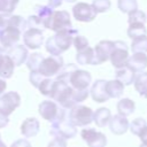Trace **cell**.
Wrapping results in <instances>:
<instances>
[{
    "label": "cell",
    "mask_w": 147,
    "mask_h": 147,
    "mask_svg": "<svg viewBox=\"0 0 147 147\" xmlns=\"http://www.w3.org/2000/svg\"><path fill=\"white\" fill-rule=\"evenodd\" d=\"M78 34V31L75 29H65L55 32L54 36L49 37L46 40L45 48L46 51L54 56H60L63 52L68 51L72 45L74 38Z\"/></svg>",
    "instance_id": "obj_1"
},
{
    "label": "cell",
    "mask_w": 147,
    "mask_h": 147,
    "mask_svg": "<svg viewBox=\"0 0 147 147\" xmlns=\"http://www.w3.org/2000/svg\"><path fill=\"white\" fill-rule=\"evenodd\" d=\"M38 111L44 119L51 122L52 124L59 123L68 116L65 109L61 106H57V103L52 100L41 101L38 107Z\"/></svg>",
    "instance_id": "obj_2"
},
{
    "label": "cell",
    "mask_w": 147,
    "mask_h": 147,
    "mask_svg": "<svg viewBox=\"0 0 147 147\" xmlns=\"http://www.w3.org/2000/svg\"><path fill=\"white\" fill-rule=\"evenodd\" d=\"M45 29H49L52 31H61L65 29H72L70 15L67 10H56L51 14V16L44 23Z\"/></svg>",
    "instance_id": "obj_3"
},
{
    "label": "cell",
    "mask_w": 147,
    "mask_h": 147,
    "mask_svg": "<svg viewBox=\"0 0 147 147\" xmlns=\"http://www.w3.org/2000/svg\"><path fill=\"white\" fill-rule=\"evenodd\" d=\"M93 110L83 105H76L74 106L69 111V121L75 126H85L93 122Z\"/></svg>",
    "instance_id": "obj_4"
},
{
    "label": "cell",
    "mask_w": 147,
    "mask_h": 147,
    "mask_svg": "<svg viewBox=\"0 0 147 147\" xmlns=\"http://www.w3.org/2000/svg\"><path fill=\"white\" fill-rule=\"evenodd\" d=\"M63 59L62 56H54V55H49L47 57L44 56L42 61L39 64L38 68V72L46 77V78H51L53 76H56L59 74V71L62 69L63 67Z\"/></svg>",
    "instance_id": "obj_5"
},
{
    "label": "cell",
    "mask_w": 147,
    "mask_h": 147,
    "mask_svg": "<svg viewBox=\"0 0 147 147\" xmlns=\"http://www.w3.org/2000/svg\"><path fill=\"white\" fill-rule=\"evenodd\" d=\"M22 31L11 25H7V28L0 33V54H7V52L17 45L21 39Z\"/></svg>",
    "instance_id": "obj_6"
},
{
    "label": "cell",
    "mask_w": 147,
    "mask_h": 147,
    "mask_svg": "<svg viewBox=\"0 0 147 147\" xmlns=\"http://www.w3.org/2000/svg\"><path fill=\"white\" fill-rule=\"evenodd\" d=\"M91 82H92L91 74L86 70H82L78 68L74 70L67 79V84H69L74 90H77V91L88 90Z\"/></svg>",
    "instance_id": "obj_7"
},
{
    "label": "cell",
    "mask_w": 147,
    "mask_h": 147,
    "mask_svg": "<svg viewBox=\"0 0 147 147\" xmlns=\"http://www.w3.org/2000/svg\"><path fill=\"white\" fill-rule=\"evenodd\" d=\"M49 134L53 137H57V138H62V139H71L77 134V129L76 126L69 121V117L67 116L63 121L52 124L51 130H49Z\"/></svg>",
    "instance_id": "obj_8"
},
{
    "label": "cell",
    "mask_w": 147,
    "mask_h": 147,
    "mask_svg": "<svg viewBox=\"0 0 147 147\" xmlns=\"http://www.w3.org/2000/svg\"><path fill=\"white\" fill-rule=\"evenodd\" d=\"M127 59H129V49H127L126 44L122 40L114 41V48L109 56L111 64L116 69H119L126 64Z\"/></svg>",
    "instance_id": "obj_9"
},
{
    "label": "cell",
    "mask_w": 147,
    "mask_h": 147,
    "mask_svg": "<svg viewBox=\"0 0 147 147\" xmlns=\"http://www.w3.org/2000/svg\"><path fill=\"white\" fill-rule=\"evenodd\" d=\"M21 105V96L17 92L10 91L0 94V113L9 116Z\"/></svg>",
    "instance_id": "obj_10"
},
{
    "label": "cell",
    "mask_w": 147,
    "mask_h": 147,
    "mask_svg": "<svg viewBox=\"0 0 147 147\" xmlns=\"http://www.w3.org/2000/svg\"><path fill=\"white\" fill-rule=\"evenodd\" d=\"M114 48V41L111 40H101L93 48V62L92 65L101 64L109 60L110 53Z\"/></svg>",
    "instance_id": "obj_11"
},
{
    "label": "cell",
    "mask_w": 147,
    "mask_h": 147,
    "mask_svg": "<svg viewBox=\"0 0 147 147\" xmlns=\"http://www.w3.org/2000/svg\"><path fill=\"white\" fill-rule=\"evenodd\" d=\"M96 14L98 13L92 7V5L86 2H78L72 8V15L79 22H92L96 17Z\"/></svg>",
    "instance_id": "obj_12"
},
{
    "label": "cell",
    "mask_w": 147,
    "mask_h": 147,
    "mask_svg": "<svg viewBox=\"0 0 147 147\" xmlns=\"http://www.w3.org/2000/svg\"><path fill=\"white\" fill-rule=\"evenodd\" d=\"M23 42L26 48L38 49L44 42L42 30L36 28H28L23 32Z\"/></svg>",
    "instance_id": "obj_13"
},
{
    "label": "cell",
    "mask_w": 147,
    "mask_h": 147,
    "mask_svg": "<svg viewBox=\"0 0 147 147\" xmlns=\"http://www.w3.org/2000/svg\"><path fill=\"white\" fill-rule=\"evenodd\" d=\"M80 136L86 141L88 147H106L107 145L106 136L94 129H83Z\"/></svg>",
    "instance_id": "obj_14"
},
{
    "label": "cell",
    "mask_w": 147,
    "mask_h": 147,
    "mask_svg": "<svg viewBox=\"0 0 147 147\" xmlns=\"http://www.w3.org/2000/svg\"><path fill=\"white\" fill-rule=\"evenodd\" d=\"M106 80L103 79H96L92 87H91V96L92 99L95 101V102H99V103H102V102H106L109 100V96L107 94V91H106Z\"/></svg>",
    "instance_id": "obj_15"
},
{
    "label": "cell",
    "mask_w": 147,
    "mask_h": 147,
    "mask_svg": "<svg viewBox=\"0 0 147 147\" xmlns=\"http://www.w3.org/2000/svg\"><path fill=\"white\" fill-rule=\"evenodd\" d=\"M126 67H129L134 72H141L147 68V55L146 53H133L129 56L126 61Z\"/></svg>",
    "instance_id": "obj_16"
},
{
    "label": "cell",
    "mask_w": 147,
    "mask_h": 147,
    "mask_svg": "<svg viewBox=\"0 0 147 147\" xmlns=\"http://www.w3.org/2000/svg\"><path fill=\"white\" fill-rule=\"evenodd\" d=\"M7 55L11 59L15 67H20L24 62H26V59L29 56V52L24 45H15L14 47H11L7 52Z\"/></svg>",
    "instance_id": "obj_17"
},
{
    "label": "cell",
    "mask_w": 147,
    "mask_h": 147,
    "mask_svg": "<svg viewBox=\"0 0 147 147\" xmlns=\"http://www.w3.org/2000/svg\"><path fill=\"white\" fill-rule=\"evenodd\" d=\"M109 129L110 131L114 133V134H117V136H121V134H124L127 129H129V121L126 117L122 116V115H115V116H111L109 123Z\"/></svg>",
    "instance_id": "obj_18"
},
{
    "label": "cell",
    "mask_w": 147,
    "mask_h": 147,
    "mask_svg": "<svg viewBox=\"0 0 147 147\" xmlns=\"http://www.w3.org/2000/svg\"><path fill=\"white\" fill-rule=\"evenodd\" d=\"M40 129V123L37 118L34 117H29L23 121L21 125V132L25 138H32L37 136Z\"/></svg>",
    "instance_id": "obj_19"
},
{
    "label": "cell",
    "mask_w": 147,
    "mask_h": 147,
    "mask_svg": "<svg viewBox=\"0 0 147 147\" xmlns=\"http://www.w3.org/2000/svg\"><path fill=\"white\" fill-rule=\"evenodd\" d=\"M15 64L7 54H0V77L3 79L10 78L14 74Z\"/></svg>",
    "instance_id": "obj_20"
},
{
    "label": "cell",
    "mask_w": 147,
    "mask_h": 147,
    "mask_svg": "<svg viewBox=\"0 0 147 147\" xmlns=\"http://www.w3.org/2000/svg\"><path fill=\"white\" fill-rule=\"evenodd\" d=\"M115 76H116V79L119 80L124 86L125 85H131L136 79V72L132 71L126 65L117 69L116 72H115Z\"/></svg>",
    "instance_id": "obj_21"
},
{
    "label": "cell",
    "mask_w": 147,
    "mask_h": 147,
    "mask_svg": "<svg viewBox=\"0 0 147 147\" xmlns=\"http://www.w3.org/2000/svg\"><path fill=\"white\" fill-rule=\"evenodd\" d=\"M111 118V113L108 108H99L93 113V121L99 127H105Z\"/></svg>",
    "instance_id": "obj_22"
},
{
    "label": "cell",
    "mask_w": 147,
    "mask_h": 147,
    "mask_svg": "<svg viewBox=\"0 0 147 147\" xmlns=\"http://www.w3.org/2000/svg\"><path fill=\"white\" fill-rule=\"evenodd\" d=\"M106 91L109 98H121L124 92V85L117 79L108 80L106 83Z\"/></svg>",
    "instance_id": "obj_23"
},
{
    "label": "cell",
    "mask_w": 147,
    "mask_h": 147,
    "mask_svg": "<svg viewBox=\"0 0 147 147\" xmlns=\"http://www.w3.org/2000/svg\"><path fill=\"white\" fill-rule=\"evenodd\" d=\"M134 110H136V103H134V101H132L129 98L121 99L117 102V111L119 115H122L124 117L130 116L131 114H133Z\"/></svg>",
    "instance_id": "obj_24"
},
{
    "label": "cell",
    "mask_w": 147,
    "mask_h": 147,
    "mask_svg": "<svg viewBox=\"0 0 147 147\" xmlns=\"http://www.w3.org/2000/svg\"><path fill=\"white\" fill-rule=\"evenodd\" d=\"M134 84V88L137 90V92L147 99V72L141 71L136 76V79L133 82Z\"/></svg>",
    "instance_id": "obj_25"
},
{
    "label": "cell",
    "mask_w": 147,
    "mask_h": 147,
    "mask_svg": "<svg viewBox=\"0 0 147 147\" xmlns=\"http://www.w3.org/2000/svg\"><path fill=\"white\" fill-rule=\"evenodd\" d=\"M76 61L78 64H82V65L92 64V62H93V48L88 46V47L77 52Z\"/></svg>",
    "instance_id": "obj_26"
},
{
    "label": "cell",
    "mask_w": 147,
    "mask_h": 147,
    "mask_svg": "<svg viewBox=\"0 0 147 147\" xmlns=\"http://www.w3.org/2000/svg\"><path fill=\"white\" fill-rule=\"evenodd\" d=\"M147 34V29L144 23H130L127 28V36L131 39Z\"/></svg>",
    "instance_id": "obj_27"
},
{
    "label": "cell",
    "mask_w": 147,
    "mask_h": 147,
    "mask_svg": "<svg viewBox=\"0 0 147 147\" xmlns=\"http://www.w3.org/2000/svg\"><path fill=\"white\" fill-rule=\"evenodd\" d=\"M131 51L132 53H147V36L132 39Z\"/></svg>",
    "instance_id": "obj_28"
},
{
    "label": "cell",
    "mask_w": 147,
    "mask_h": 147,
    "mask_svg": "<svg viewBox=\"0 0 147 147\" xmlns=\"http://www.w3.org/2000/svg\"><path fill=\"white\" fill-rule=\"evenodd\" d=\"M42 59H44L42 54H40V53H32L26 59V67L29 68L30 71H38L39 64L42 61Z\"/></svg>",
    "instance_id": "obj_29"
},
{
    "label": "cell",
    "mask_w": 147,
    "mask_h": 147,
    "mask_svg": "<svg viewBox=\"0 0 147 147\" xmlns=\"http://www.w3.org/2000/svg\"><path fill=\"white\" fill-rule=\"evenodd\" d=\"M117 7L122 13H131L138 9L137 0H117Z\"/></svg>",
    "instance_id": "obj_30"
},
{
    "label": "cell",
    "mask_w": 147,
    "mask_h": 147,
    "mask_svg": "<svg viewBox=\"0 0 147 147\" xmlns=\"http://www.w3.org/2000/svg\"><path fill=\"white\" fill-rule=\"evenodd\" d=\"M53 13V8L48 7V6H42V5H37L34 7V15L38 16L41 22H42V25L45 23V21L51 16V14Z\"/></svg>",
    "instance_id": "obj_31"
},
{
    "label": "cell",
    "mask_w": 147,
    "mask_h": 147,
    "mask_svg": "<svg viewBox=\"0 0 147 147\" xmlns=\"http://www.w3.org/2000/svg\"><path fill=\"white\" fill-rule=\"evenodd\" d=\"M146 21H147V17H146L145 13L139 9H136V10L129 13V17H127L129 24L130 23H144L145 24Z\"/></svg>",
    "instance_id": "obj_32"
},
{
    "label": "cell",
    "mask_w": 147,
    "mask_h": 147,
    "mask_svg": "<svg viewBox=\"0 0 147 147\" xmlns=\"http://www.w3.org/2000/svg\"><path fill=\"white\" fill-rule=\"evenodd\" d=\"M147 125V122L144 119V118H136V119H133L131 123H130V125H129V127H130V131L132 132V134H134V136H139V133L141 132V130L145 127Z\"/></svg>",
    "instance_id": "obj_33"
},
{
    "label": "cell",
    "mask_w": 147,
    "mask_h": 147,
    "mask_svg": "<svg viewBox=\"0 0 147 147\" xmlns=\"http://www.w3.org/2000/svg\"><path fill=\"white\" fill-rule=\"evenodd\" d=\"M20 0H0V13L10 14L17 6Z\"/></svg>",
    "instance_id": "obj_34"
},
{
    "label": "cell",
    "mask_w": 147,
    "mask_h": 147,
    "mask_svg": "<svg viewBox=\"0 0 147 147\" xmlns=\"http://www.w3.org/2000/svg\"><path fill=\"white\" fill-rule=\"evenodd\" d=\"M110 0H93L92 2V7L95 9L96 13H106L110 9Z\"/></svg>",
    "instance_id": "obj_35"
},
{
    "label": "cell",
    "mask_w": 147,
    "mask_h": 147,
    "mask_svg": "<svg viewBox=\"0 0 147 147\" xmlns=\"http://www.w3.org/2000/svg\"><path fill=\"white\" fill-rule=\"evenodd\" d=\"M53 80L52 78H44L41 80V83L38 86V90L40 91V93L45 96H49L51 91H52V86H53Z\"/></svg>",
    "instance_id": "obj_36"
},
{
    "label": "cell",
    "mask_w": 147,
    "mask_h": 147,
    "mask_svg": "<svg viewBox=\"0 0 147 147\" xmlns=\"http://www.w3.org/2000/svg\"><path fill=\"white\" fill-rule=\"evenodd\" d=\"M72 44H74V46H75V48H76L77 52H79V51H82V49L88 47V40H87L84 36H78V34H77V36L74 38Z\"/></svg>",
    "instance_id": "obj_37"
},
{
    "label": "cell",
    "mask_w": 147,
    "mask_h": 147,
    "mask_svg": "<svg viewBox=\"0 0 147 147\" xmlns=\"http://www.w3.org/2000/svg\"><path fill=\"white\" fill-rule=\"evenodd\" d=\"M26 25H28V28H36V29H41V28H44L41 20H40L38 16H36V15H31V16L28 17V20H26Z\"/></svg>",
    "instance_id": "obj_38"
},
{
    "label": "cell",
    "mask_w": 147,
    "mask_h": 147,
    "mask_svg": "<svg viewBox=\"0 0 147 147\" xmlns=\"http://www.w3.org/2000/svg\"><path fill=\"white\" fill-rule=\"evenodd\" d=\"M44 78H46V77L41 76V75H40L38 71H30L29 80H30V83H31V84H32L34 87H37V88H38L39 84L41 83V80H42Z\"/></svg>",
    "instance_id": "obj_39"
},
{
    "label": "cell",
    "mask_w": 147,
    "mask_h": 147,
    "mask_svg": "<svg viewBox=\"0 0 147 147\" xmlns=\"http://www.w3.org/2000/svg\"><path fill=\"white\" fill-rule=\"evenodd\" d=\"M47 147H67V141L65 139L54 137V139L48 144Z\"/></svg>",
    "instance_id": "obj_40"
},
{
    "label": "cell",
    "mask_w": 147,
    "mask_h": 147,
    "mask_svg": "<svg viewBox=\"0 0 147 147\" xmlns=\"http://www.w3.org/2000/svg\"><path fill=\"white\" fill-rule=\"evenodd\" d=\"M9 17H10V14H3V13H0V33L7 28Z\"/></svg>",
    "instance_id": "obj_41"
},
{
    "label": "cell",
    "mask_w": 147,
    "mask_h": 147,
    "mask_svg": "<svg viewBox=\"0 0 147 147\" xmlns=\"http://www.w3.org/2000/svg\"><path fill=\"white\" fill-rule=\"evenodd\" d=\"M10 147H31V144L26 139H18L14 141Z\"/></svg>",
    "instance_id": "obj_42"
},
{
    "label": "cell",
    "mask_w": 147,
    "mask_h": 147,
    "mask_svg": "<svg viewBox=\"0 0 147 147\" xmlns=\"http://www.w3.org/2000/svg\"><path fill=\"white\" fill-rule=\"evenodd\" d=\"M8 123H9V118H8V116H6V115H3V114L0 113V129L7 126Z\"/></svg>",
    "instance_id": "obj_43"
},
{
    "label": "cell",
    "mask_w": 147,
    "mask_h": 147,
    "mask_svg": "<svg viewBox=\"0 0 147 147\" xmlns=\"http://www.w3.org/2000/svg\"><path fill=\"white\" fill-rule=\"evenodd\" d=\"M63 0H48V7L51 8H57L62 5Z\"/></svg>",
    "instance_id": "obj_44"
},
{
    "label": "cell",
    "mask_w": 147,
    "mask_h": 147,
    "mask_svg": "<svg viewBox=\"0 0 147 147\" xmlns=\"http://www.w3.org/2000/svg\"><path fill=\"white\" fill-rule=\"evenodd\" d=\"M140 139H141V141L142 142H147V125L141 130V132L139 133V136H138Z\"/></svg>",
    "instance_id": "obj_45"
},
{
    "label": "cell",
    "mask_w": 147,
    "mask_h": 147,
    "mask_svg": "<svg viewBox=\"0 0 147 147\" xmlns=\"http://www.w3.org/2000/svg\"><path fill=\"white\" fill-rule=\"evenodd\" d=\"M6 88H7V83H6V80L0 77V94H2Z\"/></svg>",
    "instance_id": "obj_46"
},
{
    "label": "cell",
    "mask_w": 147,
    "mask_h": 147,
    "mask_svg": "<svg viewBox=\"0 0 147 147\" xmlns=\"http://www.w3.org/2000/svg\"><path fill=\"white\" fill-rule=\"evenodd\" d=\"M0 147H7V146L5 145V142H3V141H1V139H0Z\"/></svg>",
    "instance_id": "obj_47"
},
{
    "label": "cell",
    "mask_w": 147,
    "mask_h": 147,
    "mask_svg": "<svg viewBox=\"0 0 147 147\" xmlns=\"http://www.w3.org/2000/svg\"><path fill=\"white\" fill-rule=\"evenodd\" d=\"M140 147H147V142H142V144L140 145Z\"/></svg>",
    "instance_id": "obj_48"
},
{
    "label": "cell",
    "mask_w": 147,
    "mask_h": 147,
    "mask_svg": "<svg viewBox=\"0 0 147 147\" xmlns=\"http://www.w3.org/2000/svg\"><path fill=\"white\" fill-rule=\"evenodd\" d=\"M64 1H67V2H75L76 0H64Z\"/></svg>",
    "instance_id": "obj_49"
},
{
    "label": "cell",
    "mask_w": 147,
    "mask_h": 147,
    "mask_svg": "<svg viewBox=\"0 0 147 147\" xmlns=\"http://www.w3.org/2000/svg\"><path fill=\"white\" fill-rule=\"evenodd\" d=\"M0 139H1V136H0Z\"/></svg>",
    "instance_id": "obj_50"
}]
</instances>
